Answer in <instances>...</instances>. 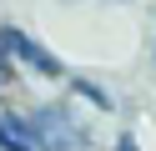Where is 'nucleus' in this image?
<instances>
[{"label": "nucleus", "mask_w": 156, "mask_h": 151, "mask_svg": "<svg viewBox=\"0 0 156 151\" xmlns=\"http://www.w3.org/2000/svg\"><path fill=\"white\" fill-rule=\"evenodd\" d=\"M0 35H5V50H15L30 70H41V76H61V60H55L45 45H35L25 30H0Z\"/></svg>", "instance_id": "nucleus-2"}, {"label": "nucleus", "mask_w": 156, "mask_h": 151, "mask_svg": "<svg viewBox=\"0 0 156 151\" xmlns=\"http://www.w3.org/2000/svg\"><path fill=\"white\" fill-rule=\"evenodd\" d=\"M5 70H10V66H5V35H0V76H5Z\"/></svg>", "instance_id": "nucleus-3"}, {"label": "nucleus", "mask_w": 156, "mask_h": 151, "mask_svg": "<svg viewBox=\"0 0 156 151\" xmlns=\"http://www.w3.org/2000/svg\"><path fill=\"white\" fill-rule=\"evenodd\" d=\"M20 126L35 151H86V126L71 121L66 106H41L30 116H20Z\"/></svg>", "instance_id": "nucleus-1"}]
</instances>
